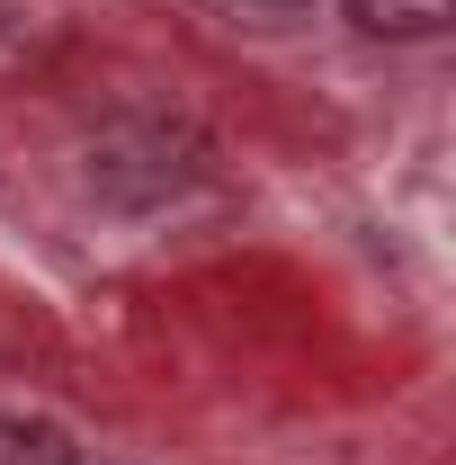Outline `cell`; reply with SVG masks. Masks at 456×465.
<instances>
[{"label":"cell","mask_w":456,"mask_h":465,"mask_svg":"<svg viewBox=\"0 0 456 465\" xmlns=\"http://www.w3.org/2000/svg\"><path fill=\"white\" fill-rule=\"evenodd\" d=\"M358 36H385V45H421L456 18V0H349Z\"/></svg>","instance_id":"cell-1"},{"label":"cell","mask_w":456,"mask_h":465,"mask_svg":"<svg viewBox=\"0 0 456 465\" xmlns=\"http://www.w3.org/2000/svg\"><path fill=\"white\" fill-rule=\"evenodd\" d=\"M215 9H233L242 27H295V18H304L313 0H215Z\"/></svg>","instance_id":"cell-3"},{"label":"cell","mask_w":456,"mask_h":465,"mask_svg":"<svg viewBox=\"0 0 456 465\" xmlns=\"http://www.w3.org/2000/svg\"><path fill=\"white\" fill-rule=\"evenodd\" d=\"M0 465H72V439H63L55 420L9 411V420H0Z\"/></svg>","instance_id":"cell-2"}]
</instances>
